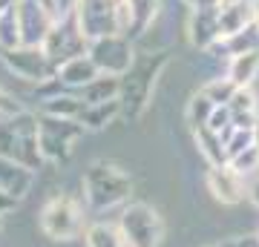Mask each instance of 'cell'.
<instances>
[{"mask_svg":"<svg viewBox=\"0 0 259 247\" xmlns=\"http://www.w3.org/2000/svg\"><path fill=\"white\" fill-rule=\"evenodd\" d=\"M87 55L93 58L95 69L101 75L124 78L139 58V46H136V40H130L124 35H104L87 43Z\"/></svg>","mask_w":259,"mask_h":247,"instance_id":"8992f818","label":"cell"},{"mask_svg":"<svg viewBox=\"0 0 259 247\" xmlns=\"http://www.w3.org/2000/svg\"><path fill=\"white\" fill-rule=\"evenodd\" d=\"M228 167H231L233 173H239L245 181L253 178V175H259V150H256V146L242 150L239 156H233L231 161H228Z\"/></svg>","mask_w":259,"mask_h":247,"instance_id":"83f0119b","label":"cell"},{"mask_svg":"<svg viewBox=\"0 0 259 247\" xmlns=\"http://www.w3.org/2000/svg\"><path fill=\"white\" fill-rule=\"evenodd\" d=\"M0 236H3V216H0Z\"/></svg>","mask_w":259,"mask_h":247,"instance_id":"74e56055","label":"cell"},{"mask_svg":"<svg viewBox=\"0 0 259 247\" xmlns=\"http://www.w3.org/2000/svg\"><path fill=\"white\" fill-rule=\"evenodd\" d=\"M87 204L75 199L72 192H55L37 210V227L52 241H75L83 236V230L90 224Z\"/></svg>","mask_w":259,"mask_h":247,"instance_id":"7a4b0ae2","label":"cell"},{"mask_svg":"<svg viewBox=\"0 0 259 247\" xmlns=\"http://www.w3.org/2000/svg\"><path fill=\"white\" fill-rule=\"evenodd\" d=\"M231 127H233V121H231V110H228V107H216L204 129H210V132H216V135H225V132H228Z\"/></svg>","mask_w":259,"mask_h":247,"instance_id":"f1b7e54d","label":"cell"},{"mask_svg":"<svg viewBox=\"0 0 259 247\" xmlns=\"http://www.w3.org/2000/svg\"><path fill=\"white\" fill-rule=\"evenodd\" d=\"M72 18L87 43L104 35H118V29H115V0H78Z\"/></svg>","mask_w":259,"mask_h":247,"instance_id":"ba28073f","label":"cell"},{"mask_svg":"<svg viewBox=\"0 0 259 247\" xmlns=\"http://www.w3.org/2000/svg\"><path fill=\"white\" fill-rule=\"evenodd\" d=\"M83 104H107V101H118L121 98V78H112V75H98L93 83H87L81 92Z\"/></svg>","mask_w":259,"mask_h":247,"instance_id":"7402d4cb","label":"cell"},{"mask_svg":"<svg viewBox=\"0 0 259 247\" xmlns=\"http://www.w3.org/2000/svg\"><path fill=\"white\" fill-rule=\"evenodd\" d=\"M40 49H44L47 58L58 66L61 61H66V58L87 52V40H83L75 18H64V20H55V26L49 29V35H47V40L40 43Z\"/></svg>","mask_w":259,"mask_h":247,"instance_id":"9c48e42d","label":"cell"},{"mask_svg":"<svg viewBox=\"0 0 259 247\" xmlns=\"http://www.w3.org/2000/svg\"><path fill=\"white\" fill-rule=\"evenodd\" d=\"M225 247H259V238L256 233H242V236L225 238Z\"/></svg>","mask_w":259,"mask_h":247,"instance_id":"4dcf8cb0","label":"cell"},{"mask_svg":"<svg viewBox=\"0 0 259 247\" xmlns=\"http://www.w3.org/2000/svg\"><path fill=\"white\" fill-rule=\"evenodd\" d=\"M219 3H236V0H219Z\"/></svg>","mask_w":259,"mask_h":247,"instance_id":"ab89813d","label":"cell"},{"mask_svg":"<svg viewBox=\"0 0 259 247\" xmlns=\"http://www.w3.org/2000/svg\"><path fill=\"white\" fill-rule=\"evenodd\" d=\"M202 247H225V241H210V244H202Z\"/></svg>","mask_w":259,"mask_h":247,"instance_id":"d590c367","label":"cell"},{"mask_svg":"<svg viewBox=\"0 0 259 247\" xmlns=\"http://www.w3.org/2000/svg\"><path fill=\"white\" fill-rule=\"evenodd\" d=\"M253 146L259 150V121H256V127H253Z\"/></svg>","mask_w":259,"mask_h":247,"instance_id":"e575fe53","label":"cell"},{"mask_svg":"<svg viewBox=\"0 0 259 247\" xmlns=\"http://www.w3.org/2000/svg\"><path fill=\"white\" fill-rule=\"evenodd\" d=\"M185 35H187V43L193 46L196 52H207L222 37L219 6H190L185 20Z\"/></svg>","mask_w":259,"mask_h":247,"instance_id":"8fae6325","label":"cell"},{"mask_svg":"<svg viewBox=\"0 0 259 247\" xmlns=\"http://www.w3.org/2000/svg\"><path fill=\"white\" fill-rule=\"evenodd\" d=\"M253 233H256V238H259V221H256V227H253Z\"/></svg>","mask_w":259,"mask_h":247,"instance_id":"f35d334b","label":"cell"},{"mask_svg":"<svg viewBox=\"0 0 259 247\" xmlns=\"http://www.w3.org/2000/svg\"><path fill=\"white\" fill-rule=\"evenodd\" d=\"M199 92H202L204 98H210L216 107H228V101L233 98L236 86L225 78V72H216L213 78H204V81L199 83Z\"/></svg>","mask_w":259,"mask_h":247,"instance_id":"d4e9b609","label":"cell"},{"mask_svg":"<svg viewBox=\"0 0 259 247\" xmlns=\"http://www.w3.org/2000/svg\"><path fill=\"white\" fill-rule=\"evenodd\" d=\"M245 202H248L253 210H259V175L248 178V187H245Z\"/></svg>","mask_w":259,"mask_h":247,"instance_id":"1f68e13d","label":"cell"},{"mask_svg":"<svg viewBox=\"0 0 259 247\" xmlns=\"http://www.w3.org/2000/svg\"><path fill=\"white\" fill-rule=\"evenodd\" d=\"M18 199H12V195H6V192L0 190V216H9V213L18 210Z\"/></svg>","mask_w":259,"mask_h":247,"instance_id":"d6a6232c","label":"cell"},{"mask_svg":"<svg viewBox=\"0 0 259 247\" xmlns=\"http://www.w3.org/2000/svg\"><path fill=\"white\" fill-rule=\"evenodd\" d=\"M250 23H256V3L253 0L219 3V29H222V37L236 35V32H242Z\"/></svg>","mask_w":259,"mask_h":247,"instance_id":"2e32d148","label":"cell"},{"mask_svg":"<svg viewBox=\"0 0 259 247\" xmlns=\"http://www.w3.org/2000/svg\"><path fill=\"white\" fill-rule=\"evenodd\" d=\"M98 75H101V72L95 69L93 58L87 55V52L66 58V61H61V64L55 66V78L64 83L66 89H72V92H81L83 86H87V83H93Z\"/></svg>","mask_w":259,"mask_h":247,"instance_id":"4fadbf2b","label":"cell"},{"mask_svg":"<svg viewBox=\"0 0 259 247\" xmlns=\"http://www.w3.org/2000/svg\"><path fill=\"white\" fill-rule=\"evenodd\" d=\"M124 247H161L164 241V219L147 202H127L115 219Z\"/></svg>","mask_w":259,"mask_h":247,"instance_id":"277c9868","label":"cell"},{"mask_svg":"<svg viewBox=\"0 0 259 247\" xmlns=\"http://www.w3.org/2000/svg\"><path fill=\"white\" fill-rule=\"evenodd\" d=\"M193 6H219V0H196Z\"/></svg>","mask_w":259,"mask_h":247,"instance_id":"836d02e7","label":"cell"},{"mask_svg":"<svg viewBox=\"0 0 259 247\" xmlns=\"http://www.w3.org/2000/svg\"><path fill=\"white\" fill-rule=\"evenodd\" d=\"M193 144H196V153L207 167H225L228 164V153H225V141L222 135H216L210 129H199L193 132Z\"/></svg>","mask_w":259,"mask_h":247,"instance_id":"ffe728a7","label":"cell"},{"mask_svg":"<svg viewBox=\"0 0 259 247\" xmlns=\"http://www.w3.org/2000/svg\"><path fill=\"white\" fill-rule=\"evenodd\" d=\"M115 3H121V0H115Z\"/></svg>","mask_w":259,"mask_h":247,"instance_id":"60d3db41","label":"cell"},{"mask_svg":"<svg viewBox=\"0 0 259 247\" xmlns=\"http://www.w3.org/2000/svg\"><path fill=\"white\" fill-rule=\"evenodd\" d=\"M213 110H216V104H213L210 98H204L199 89L187 98V104H185V124H187V129H190V135L207 127Z\"/></svg>","mask_w":259,"mask_h":247,"instance_id":"603a6c76","label":"cell"},{"mask_svg":"<svg viewBox=\"0 0 259 247\" xmlns=\"http://www.w3.org/2000/svg\"><path fill=\"white\" fill-rule=\"evenodd\" d=\"M20 110H23V107L18 104V98H15L9 89L0 86V118H3V115H15V112H20Z\"/></svg>","mask_w":259,"mask_h":247,"instance_id":"f546056e","label":"cell"},{"mask_svg":"<svg viewBox=\"0 0 259 247\" xmlns=\"http://www.w3.org/2000/svg\"><path fill=\"white\" fill-rule=\"evenodd\" d=\"M225 78L239 89V86H256L259 83V49L239 52L225 61Z\"/></svg>","mask_w":259,"mask_h":247,"instance_id":"e0dca14e","label":"cell"},{"mask_svg":"<svg viewBox=\"0 0 259 247\" xmlns=\"http://www.w3.org/2000/svg\"><path fill=\"white\" fill-rule=\"evenodd\" d=\"M83 247H124L115 221H90L83 230Z\"/></svg>","mask_w":259,"mask_h":247,"instance_id":"cb8c5ba5","label":"cell"},{"mask_svg":"<svg viewBox=\"0 0 259 247\" xmlns=\"http://www.w3.org/2000/svg\"><path fill=\"white\" fill-rule=\"evenodd\" d=\"M0 156L29 170H37L44 164L40 146H37V115L20 110L15 115L0 118Z\"/></svg>","mask_w":259,"mask_h":247,"instance_id":"3957f363","label":"cell"},{"mask_svg":"<svg viewBox=\"0 0 259 247\" xmlns=\"http://www.w3.org/2000/svg\"><path fill=\"white\" fill-rule=\"evenodd\" d=\"M87 129L81 121H66V118H52V115H40L37 112V146L40 156L49 164H61L72 156L75 144L83 138Z\"/></svg>","mask_w":259,"mask_h":247,"instance_id":"5b68a950","label":"cell"},{"mask_svg":"<svg viewBox=\"0 0 259 247\" xmlns=\"http://www.w3.org/2000/svg\"><path fill=\"white\" fill-rule=\"evenodd\" d=\"M20 26V46H40L47 40L49 29L55 26V18L40 0H15Z\"/></svg>","mask_w":259,"mask_h":247,"instance_id":"30bf717a","label":"cell"},{"mask_svg":"<svg viewBox=\"0 0 259 247\" xmlns=\"http://www.w3.org/2000/svg\"><path fill=\"white\" fill-rule=\"evenodd\" d=\"M225 141V153H228V161H231L233 156H239L242 150H248V146H253V129L250 127H231L228 132L222 135Z\"/></svg>","mask_w":259,"mask_h":247,"instance_id":"4316f807","label":"cell"},{"mask_svg":"<svg viewBox=\"0 0 259 247\" xmlns=\"http://www.w3.org/2000/svg\"><path fill=\"white\" fill-rule=\"evenodd\" d=\"M121 115V101H107V104H87L83 107V112H81V127L90 132H98V129H104V127H110L112 121Z\"/></svg>","mask_w":259,"mask_h":247,"instance_id":"44dd1931","label":"cell"},{"mask_svg":"<svg viewBox=\"0 0 259 247\" xmlns=\"http://www.w3.org/2000/svg\"><path fill=\"white\" fill-rule=\"evenodd\" d=\"M32 184H35V170H29L23 164H15V161L0 156V190L6 192V195L20 202V199L29 195Z\"/></svg>","mask_w":259,"mask_h":247,"instance_id":"5bb4252c","label":"cell"},{"mask_svg":"<svg viewBox=\"0 0 259 247\" xmlns=\"http://www.w3.org/2000/svg\"><path fill=\"white\" fill-rule=\"evenodd\" d=\"M0 61H3V66L15 78L35 83V86L55 75V64L47 58V52L40 46H15V49H6V52H0Z\"/></svg>","mask_w":259,"mask_h":247,"instance_id":"52a82bcc","label":"cell"},{"mask_svg":"<svg viewBox=\"0 0 259 247\" xmlns=\"http://www.w3.org/2000/svg\"><path fill=\"white\" fill-rule=\"evenodd\" d=\"M182 3H185V6H187V9H190V6H193V3H196V0H182Z\"/></svg>","mask_w":259,"mask_h":247,"instance_id":"8d00e7d4","label":"cell"},{"mask_svg":"<svg viewBox=\"0 0 259 247\" xmlns=\"http://www.w3.org/2000/svg\"><path fill=\"white\" fill-rule=\"evenodd\" d=\"M204 187H207V192H210V199L216 204H222V207H239L245 202V187H248V181L225 164V167H207Z\"/></svg>","mask_w":259,"mask_h":247,"instance_id":"7c38bea8","label":"cell"},{"mask_svg":"<svg viewBox=\"0 0 259 247\" xmlns=\"http://www.w3.org/2000/svg\"><path fill=\"white\" fill-rule=\"evenodd\" d=\"M130 6V40H139L141 35H147L150 29L158 23L161 9H164V0H127Z\"/></svg>","mask_w":259,"mask_h":247,"instance_id":"9a60e30c","label":"cell"},{"mask_svg":"<svg viewBox=\"0 0 259 247\" xmlns=\"http://www.w3.org/2000/svg\"><path fill=\"white\" fill-rule=\"evenodd\" d=\"M233 127H256L259 121V92L256 86H239L233 92V98L228 101Z\"/></svg>","mask_w":259,"mask_h":247,"instance_id":"ac0fdd59","label":"cell"},{"mask_svg":"<svg viewBox=\"0 0 259 247\" xmlns=\"http://www.w3.org/2000/svg\"><path fill=\"white\" fill-rule=\"evenodd\" d=\"M20 46V26H18V9L12 3L9 9L0 15V52Z\"/></svg>","mask_w":259,"mask_h":247,"instance_id":"484cf974","label":"cell"},{"mask_svg":"<svg viewBox=\"0 0 259 247\" xmlns=\"http://www.w3.org/2000/svg\"><path fill=\"white\" fill-rule=\"evenodd\" d=\"M87 104L81 101V95L72 89H64L58 92V95H52V98H47V101H40V107H37V112L40 115H52V118H66V121H78L81 118V112Z\"/></svg>","mask_w":259,"mask_h":247,"instance_id":"d6986e66","label":"cell"},{"mask_svg":"<svg viewBox=\"0 0 259 247\" xmlns=\"http://www.w3.org/2000/svg\"><path fill=\"white\" fill-rule=\"evenodd\" d=\"M81 187L87 210L104 213L112 207H124L136 190V181L115 161H93L81 175Z\"/></svg>","mask_w":259,"mask_h":247,"instance_id":"6da1fadb","label":"cell"}]
</instances>
